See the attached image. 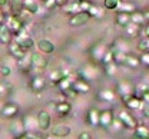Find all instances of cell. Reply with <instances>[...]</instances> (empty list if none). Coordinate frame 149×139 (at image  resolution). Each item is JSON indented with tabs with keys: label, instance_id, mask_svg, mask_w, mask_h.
I'll return each mask as SVG.
<instances>
[{
	"label": "cell",
	"instance_id": "cell-1",
	"mask_svg": "<svg viewBox=\"0 0 149 139\" xmlns=\"http://www.w3.org/2000/svg\"><path fill=\"white\" fill-rule=\"evenodd\" d=\"M116 89H118V93H119V98L122 99V102H128L129 98L133 96V93L136 92L135 90V86H133V83L130 82V80H120L119 83H118V86H116Z\"/></svg>",
	"mask_w": 149,
	"mask_h": 139
},
{
	"label": "cell",
	"instance_id": "cell-2",
	"mask_svg": "<svg viewBox=\"0 0 149 139\" xmlns=\"http://www.w3.org/2000/svg\"><path fill=\"white\" fill-rule=\"evenodd\" d=\"M10 30H12V33L13 35H17V33H20L22 30H24V22L17 15H10V16H7L6 17V23H4Z\"/></svg>",
	"mask_w": 149,
	"mask_h": 139
},
{
	"label": "cell",
	"instance_id": "cell-3",
	"mask_svg": "<svg viewBox=\"0 0 149 139\" xmlns=\"http://www.w3.org/2000/svg\"><path fill=\"white\" fill-rule=\"evenodd\" d=\"M91 17L92 16L89 15V12H77L72 15V17L69 19V24L72 27H80V26H85L91 20Z\"/></svg>",
	"mask_w": 149,
	"mask_h": 139
},
{
	"label": "cell",
	"instance_id": "cell-4",
	"mask_svg": "<svg viewBox=\"0 0 149 139\" xmlns=\"http://www.w3.org/2000/svg\"><path fill=\"white\" fill-rule=\"evenodd\" d=\"M15 42H17L24 49V50H30L35 44H36V42L32 39L24 30H22L20 33H17V35H15Z\"/></svg>",
	"mask_w": 149,
	"mask_h": 139
},
{
	"label": "cell",
	"instance_id": "cell-5",
	"mask_svg": "<svg viewBox=\"0 0 149 139\" xmlns=\"http://www.w3.org/2000/svg\"><path fill=\"white\" fill-rule=\"evenodd\" d=\"M45 53H39V52H35V53H32V67L33 69H36V70H45L46 67H47V65H49V62L47 59L43 56Z\"/></svg>",
	"mask_w": 149,
	"mask_h": 139
},
{
	"label": "cell",
	"instance_id": "cell-6",
	"mask_svg": "<svg viewBox=\"0 0 149 139\" xmlns=\"http://www.w3.org/2000/svg\"><path fill=\"white\" fill-rule=\"evenodd\" d=\"M37 120H39V129L46 132L50 129V123H52V119H50V113L45 109L39 111L37 112Z\"/></svg>",
	"mask_w": 149,
	"mask_h": 139
},
{
	"label": "cell",
	"instance_id": "cell-7",
	"mask_svg": "<svg viewBox=\"0 0 149 139\" xmlns=\"http://www.w3.org/2000/svg\"><path fill=\"white\" fill-rule=\"evenodd\" d=\"M118 118L122 120L123 126H125V128H128V129H135V128L138 126V123H136L135 118L130 115L128 111H120V112H119V115H118Z\"/></svg>",
	"mask_w": 149,
	"mask_h": 139
},
{
	"label": "cell",
	"instance_id": "cell-8",
	"mask_svg": "<svg viewBox=\"0 0 149 139\" xmlns=\"http://www.w3.org/2000/svg\"><path fill=\"white\" fill-rule=\"evenodd\" d=\"M50 133L56 138H66L70 135V128L65 123H57L50 129Z\"/></svg>",
	"mask_w": 149,
	"mask_h": 139
},
{
	"label": "cell",
	"instance_id": "cell-9",
	"mask_svg": "<svg viewBox=\"0 0 149 139\" xmlns=\"http://www.w3.org/2000/svg\"><path fill=\"white\" fill-rule=\"evenodd\" d=\"M37 49H39V52H42V53H45V55H50V53H53L55 52V44H53V42L49 39H40L39 42L36 43Z\"/></svg>",
	"mask_w": 149,
	"mask_h": 139
},
{
	"label": "cell",
	"instance_id": "cell-10",
	"mask_svg": "<svg viewBox=\"0 0 149 139\" xmlns=\"http://www.w3.org/2000/svg\"><path fill=\"white\" fill-rule=\"evenodd\" d=\"M7 49H9V53H10L15 59H22V58L27 53V50H24L17 42H12V43H9V44H7Z\"/></svg>",
	"mask_w": 149,
	"mask_h": 139
},
{
	"label": "cell",
	"instance_id": "cell-11",
	"mask_svg": "<svg viewBox=\"0 0 149 139\" xmlns=\"http://www.w3.org/2000/svg\"><path fill=\"white\" fill-rule=\"evenodd\" d=\"M113 119H115L113 112H112L111 109H105V111H102V112H100V123H99V126H102V128L108 129V128H111Z\"/></svg>",
	"mask_w": 149,
	"mask_h": 139
},
{
	"label": "cell",
	"instance_id": "cell-12",
	"mask_svg": "<svg viewBox=\"0 0 149 139\" xmlns=\"http://www.w3.org/2000/svg\"><path fill=\"white\" fill-rule=\"evenodd\" d=\"M86 122L89 126H97L100 123V112L96 109V108H92L88 111V115H86Z\"/></svg>",
	"mask_w": 149,
	"mask_h": 139
},
{
	"label": "cell",
	"instance_id": "cell-13",
	"mask_svg": "<svg viewBox=\"0 0 149 139\" xmlns=\"http://www.w3.org/2000/svg\"><path fill=\"white\" fill-rule=\"evenodd\" d=\"M19 112V106L16 103H12V102H7L3 108H1V115L4 118H13L16 116Z\"/></svg>",
	"mask_w": 149,
	"mask_h": 139
},
{
	"label": "cell",
	"instance_id": "cell-14",
	"mask_svg": "<svg viewBox=\"0 0 149 139\" xmlns=\"http://www.w3.org/2000/svg\"><path fill=\"white\" fill-rule=\"evenodd\" d=\"M23 123H24L26 131H33V132L39 131V120H37V115L36 116L26 115V116L23 118Z\"/></svg>",
	"mask_w": 149,
	"mask_h": 139
},
{
	"label": "cell",
	"instance_id": "cell-15",
	"mask_svg": "<svg viewBox=\"0 0 149 139\" xmlns=\"http://www.w3.org/2000/svg\"><path fill=\"white\" fill-rule=\"evenodd\" d=\"M46 88V79L40 75H36L33 79L30 80V89L33 92H42Z\"/></svg>",
	"mask_w": 149,
	"mask_h": 139
},
{
	"label": "cell",
	"instance_id": "cell-16",
	"mask_svg": "<svg viewBox=\"0 0 149 139\" xmlns=\"http://www.w3.org/2000/svg\"><path fill=\"white\" fill-rule=\"evenodd\" d=\"M79 75L82 76V79L85 80H93L96 76H97V69L96 67H93V66H85L80 72H79Z\"/></svg>",
	"mask_w": 149,
	"mask_h": 139
},
{
	"label": "cell",
	"instance_id": "cell-17",
	"mask_svg": "<svg viewBox=\"0 0 149 139\" xmlns=\"http://www.w3.org/2000/svg\"><path fill=\"white\" fill-rule=\"evenodd\" d=\"M12 30L4 24V23H1V26H0V42L3 43V44H9V43H12Z\"/></svg>",
	"mask_w": 149,
	"mask_h": 139
},
{
	"label": "cell",
	"instance_id": "cell-18",
	"mask_svg": "<svg viewBox=\"0 0 149 139\" xmlns=\"http://www.w3.org/2000/svg\"><path fill=\"white\" fill-rule=\"evenodd\" d=\"M108 52V47H106V44H103V43H97L95 47L92 49V56L93 59L99 60V62H102L103 59V56H105V53Z\"/></svg>",
	"mask_w": 149,
	"mask_h": 139
},
{
	"label": "cell",
	"instance_id": "cell-19",
	"mask_svg": "<svg viewBox=\"0 0 149 139\" xmlns=\"http://www.w3.org/2000/svg\"><path fill=\"white\" fill-rule=\"evenodd\" d=\"M73 89L77 93H88V92L91 90V86H89L88 80L80 78V79H76L73 82Z\"/></svg>",
	"mask_w": 149,
	"mask_h": 139
},
{
	"label": "cell",
	"instance_id": "cell-20",
	"mask_svg": "<svg viewBox=\"0 0 149 139\" xmlns=\"http://www.w3.org/2000/svg\"><path fill=\"white\" fill-rule=\"evenodd\" d=\"M70 111H72V105L69 102H65L63 100V102L56 103V112H57L59 116H66V115L70 113Z\"/></svg>",
	"mask_w": 149,
	"mask_h": 139
},
{
	"label": "cell",
	"instance_id": "cell-21",
	"mask_svg": "<svg viewBox=\"0 0 149 139\" xmlns=\"http://www.w3.org/2000/svg\"><path fill=\"white\" fill-rule=\"evenodd\" d=\"M116 24L120 26V27H126L130 22V13H126V12H118L116 15Z\"/></svg>",
	"mask_w": 149,
	"mask_h": 139
},
{
	"label": "cell",
	"instance_id": "cell-22",
	"mask_svg": "<svg viewBox=\"0 0 149 139\" xmlns=\"http://www.w3.org/2000/svg\"><path fill=\"white\" fill-rule=\"evenodd\" d=\"M68 75H70L69 70H65V69H55V70L50 72V80H52L53 83H59L60 80L63 79V78H66Z\"/></svg>",
	"mask_w": 149,
	"mask_h": 139
},
{
	"label": "cell",
	"instance_id": "cell-23",
	"mask_svg": "<svg viewBox=\"0 0 149 139\" xmlns=\"http://www.w3.org/2000/svg\"><path fill=\"white\" fill-rule=\"evenodd\" d=\"M125 105H126L129 109H132V111H139V109H142V106H143V99L133 95L132 98H129V100H128Z\"/></svg>",
	"mask_w": 149,
	"mask_h": 139
},
{
	"label": "cell",
	"instance_id": "cell-24",
	"mask_svg": "<svg viewBox=\"0 0 149 139\" xmlns=\"http://www.w3.org/2000/svg\"><path fill=\"white\" fill-rule=\"evenodd\" d=\"M63 12L66 13H77V12H82L80 10V6H79V0H69L66 4H63Z\"/></svg>",
	"mask_w": 149,
	"mask_h": 139
},
{
	"label": "cell",
	"instance_id": "cell-25",
	"mask_svg": "<svg viewBox=\"0 0 149 139\" xmlns=\"http://www.w3.org/2000/svg\"><path fill=\"white\" fill-rule=\"evenodd\" d=\"M17 65L22 70H29L32 67V53H26L22 59H17Z\"/></svg>",
	"mask_w": 149,
	"mask_h": 139
},
{
	"label": "cell",
	"instance_id": "cell-26",
	"mask_svg": "<svg viewBox=\"0 0 149 139\" xmlns=\"http://www.w3.org/2000/svg\"><path fill=\"white\" fill-rule=\"evenodd\" d=\"M125 29H126V32H128V35H129L130 38H138L139 33H142L141 24H136V23H133V22H130Z\"/></svg>",
	"mask_w": 149,
	"mask_h": 139
},
{
	"label": "cell",
	"instance_id": "cell-27",
	"mask_svg": "<svg viewBox=\"0 0 149 139\" xmlns=\"http://www.w3.org/2000/svg\"><path fill=\"white\" fill-rule=\"evenodd\" d=\"M133 131H135V132H133L135 138H138V139H149V129L146 128V126H143V125H138Z\"/></svg>",
	"mask_w": 149,
	"mask_h": 139
},
{
	"label": "cell",
	"instance_id": "cell-28",
	"mask_svg": "<svg viewBox=\"0 0 149 139\" xmlns=\"http://www.w3.org/2000/svg\"><path fill=\"white\" fill-rule=\"evenodd\" d=\"M39 1H40V0H23V4H24V7H26L30 13L36 15V13H39V10H40Z\"/></svg>",
	"mask_w": 149,
	"mask_h": 139
},
{
	"label": "cell",
	"instance_id": "cell-29",
	"mask_svg": "<svg viewBox=\"0 0 149 139\" xmlns=\"http://www.w3.org/2000/svg\"><path fill=\"white\" fill-rule=\"evenodd\" d=\"M10 132H12L15 136L20 138V136L26 132L24 123H23V122H16V123H12V126H10Z\"/></svg>",
	"mask_w": 149,
	"mask_h": 139
},
{
	"label": "cell",
	"instance_id": "cell-30",
	"mask_svg": "<svg viewBox=\"0 0 149 139\" xmlns=\"http://www.w3.org/2000/svg\"><path fill=\"white\" fill-rule=\"evenodd\" d=\"M99 98L103 102H115L116 100V93L113 90H109V89H103V90L99 92Z\"/></svg>",
	"mask_w": 149,
	"mask_h": 139
},
{
	"label": "cell",
	"instance_id": "cell-31",
	"mask_svg": "<svg viewBox=\"0 0 149 139\" xmlns=\"http://www.w3.org/2000/svg\"><path fill=\"white\" fill-rule=\"evenodd\" d=\"M130 20H132L133 23H136V24H141V26H142V24H146L143 12H138V10L132 12V13H130Z\"/></svg>",
	"mask_w": 149,
	"mask_h": 139
},
{
	"label": "cell",
	"instance_id": "cell-32",
	"mask_svg": "<svg viewBox=\"0 0 149 139\" xmlns=\"http://www.w3.org/2000/svg\"><path fill=\"white\" fill-rule=\"evenodd\" d=\"M74 78L72 75H68L66 78H63V79L60 80L57 85H59V88H60V90H66V89H69V88H72L73 86V82H74Z\"/></svg>",
	"mask_w": 149,
	"mask_h": 139
},
{
	"label": "cell",
	"instance_id": "cell-33",
	"mask_svg": "<svg viewBox=\"0 0 149 139\" xmlns=\"http://www.w3.org/2000/svg\"><path fill=\"white\" fill-rule=\"evenodd\" d=\"M116 10H118V12L132 13V12H135V10H136V7H135V4H133V3L123 0V1H120V3H119V6H118V9H116Z\"/></svg>",
	"mask_w": 149,
	"mask_h": 139
},
{
	"label": "cell",
	"instance_id": "cell-34",
	"mask_svg": "<svg viewBox=\"0 0 149 139\" xmlns=\"http://www.w3.org/2000/svg\"><path fill=\"white\" fill-rule=\"evenodd\" d=\"M139 65H142V63H141V58L128 53V58H126L125 66H128V67H130V69H136V67H139Z\"/></svg>",
	"mask_w": 149,
	"mask_h": 139
},
{
	"label": "cell",
	"instance_id": "cell-35",
	"mask_svg": "<svg viewBox=\"0 0 149 139\" xmlns=\"http://www.w3.org/2000/svg\"><path fill=\"white\" fill-rule=\"evenodd\" d=\"M118 63L116 62H111V63H106L105 65V72H106V75L108 76H111V78H113L115 75H116V72H118Z\"/></svg>",
	"mask_w": 149,
	"mask_h": 139
},
{
	"label": "cell",
	"instance_id": "cell-36",
	"mask_svg": "<svg viewBox=\"0 0 149 139\" xmlns=\"http://www.w3.org/2000/svg\"><path fill=\"white\" fill-rule=\"evenodd\" d=\"M89 15H91L92 17H96V19H102V17H103V15H105V10H102L99 6L92 4V7L89 9Z\"/></svg>",
	"mask_w": 149,
	"mask_h": 139
},
{
	"label": "cell",
	"instance_id": "cell-37",
	"mask_svg": "<svg viewBox=\"0 0 149 139\" xmlns=\"http://www.w3.org/2000/svg\"><path fill=\"white\" fill-rule=\"evenodd\" d=\"M120 0H103V7L106 10H116Z\"/></svg>",
	"mask_w": 149,
	"mask_h": 139
},
{
	"label": "cell",
	"instance_id": "cell-38",
	"mask_svg": "<svg viewBox=\"0 0 149 139\" xmlns=\"http://www.w3.org/2000/svg\"><path fill=\"white\" fill-rule=\"evenodd\" d=\"M138 49H139L141 52H149V38H148V36H145L143 39L139 42Z\"/></svg>",
	"mask_w": 149,
	"mask_h": 139
},
{
	"label": "cell",
	"instance_id": "cell-39",
	"mask_svg": "<svg viewBox=\"0 0 149 139\" xmlns=\"http://www.w3.org/2000/svg\"><path fill=\"white\" fill-rule=\"evenodd\" d=\"M92 1L91 0H79V6L82 12H89V9L92 7Z\"/></svg>",
	"mask_w": 149,
	"mask_h": 139
},
{
	"label": "cell",
	"instance_id": "cell-40",
	"mask_svg": "<svg viewBox=\"0 0 149 139\" xmlns=\"http://www.w3.org/2000/svg\"><path fill=\"white\" fill-rule=\"evenodd\" d=\"M62 93H63L66 98H69V99H74V98L77 96V92L73 89V86L69 88V89H66V90H62Z\"/></svg>",
	"mask_w": 149,
	"mask_h": 139
},
{
	"label": "cell",
	"instance_id": "cell-41",
	"mask_svg": "<svg viewBox=\"0 0 149 139\" xmlns=\"http://www.w3.org/2000/svg\"><path fill=\"white\" fill-rule=\"evenodd\" d=\"M139 58H141V63H142L143 66L149 67V52H142V55H141Z\"/></svg>",
	"mask_w": 149,
	"mask_h": 139
},
{
	"label": "cell",
	"instance_id": "cell-42",
	"mask_svg": "<svg viewBox=\"0 0 149 139\" xmlns=\"http://www.w3.org/2000/svg\"><path fill=\"white\" fill-rule=\"evenodd\" d=\"M135 90L139 92V93H145L146 90H149V85H146L145 82L143 83H139L138 86H135Z\"/></svg>",
	"mask_w": 149,
	"mask_h": 139
},
{
	"label": "cell",
	"instance_id": "cell-43",
	"mask_svg": "<svg viewBox=\"0 0 149 139\" xmlns=\"http://www.w3.org/2000/svg\"><path fill=\"white\" fill-rule=\"evenodd\" d=\"M0 72H1V76H3V78H7V76L12 73V70H10V66H9V65H1Z\"/></svg>",
	"mask_w": 149,
	"mask_h": 139
},
{
	"label": "cell",
	"instance_id": "cell-44",
	"mask_svg": "<svg viewBox=\"0 0 149 139\" xmlns=\"http://www.w3.org/2000/svg\"><path fill=\"white\" fill-rule=\"evenodd\" d=\"M43 3H45V7L49 9V10L55 9L56 6H59V4H57V0H45Z\"/></svg>",
	"mask_w": 149,
	"mask_h": 139
},
{
	"label": "cell",
	"instance_id": "cell-45",
	"mask_svg": "<svg viewBox=\"0 0 149 139\" xmlns=\"http://www.w3.org/2000/svg\"><path fill=\"white\" fill-rule=\"evenodd\" d=\"M77 138H79V139H91L92 136H91V135H89L88 132H82V133H80V135H79Z\"/></svg>",
	"mask_w": 149,
	"mask_h": 139
},
{
	"label": "cell",
	"instance_id": "cell-46",
	"mask_svg": "<svg viewBox=\"0 0 149 139\" xmlns=\"http://www.w3.org/2000/svg\"><path fill=\"white\" fill-rule=\"evenodd\" d=\"M142 99L145 100L146 103H149V90H146L145 93H142Z\"/></svg>",
	"mask_w": 149,
	"mask_h": 139
},
{
	"label": "cell",
	"instance_id": "cell-47",
	"mask_svg": "<svg viewBox=\"0 0 149 139\" xmlns=\"http://www.w3.org/2000/svg\"><path fill=\"white\" fill-rule=\"evenodd\" d=\"M143 35L149 38V23H146V24H145V27H143Z\"/></svg>",
	"mask_w": 149,
	"mask_h": 139
},
{
	"label": "cell",
	"instance_id": "cell-48",
	"mask_svg": "<svg viewBox=\"0 0 149 139\" xmlns=\"http://www.w3.org/2000/svg\"><path fill=\"white\" fill-rule=\"evenodd\" d=\"M143 15H145V20H146V23H149V10H145V12H143Z\"/></svg>",
	"mask_w": 149,
	"mask_h": 139
},
{
	"label": "cell",
	"instance_id": "cell-49",
	"mask_svg": "<svg viewBox=\"0 0 149 139\" xmlns=\"http://www.w3.org/2000/svg\"><path fill=\"white\" fill-rule=\"evenodd\" d=\"M7 1H9V0H0V6H1V9H4V6L7 4Z\"/></svg>",
	"mask_w": 149,
	"mask_h": 139
},
{
	"label": "cell",
	"instance_id": "cell-50",
	"mask_svg": "<svg viewBox=\"0 0 149 139\" xmlns=\"http://www.w3.org/2000/svg\"><path fill=\"white\" fill-rule=\"evenodd\" d=\"M40 1H45V0H40Z\"/></svg>",
	"mask_w": 149,
	"mask_h": 139
}]
</instances>
